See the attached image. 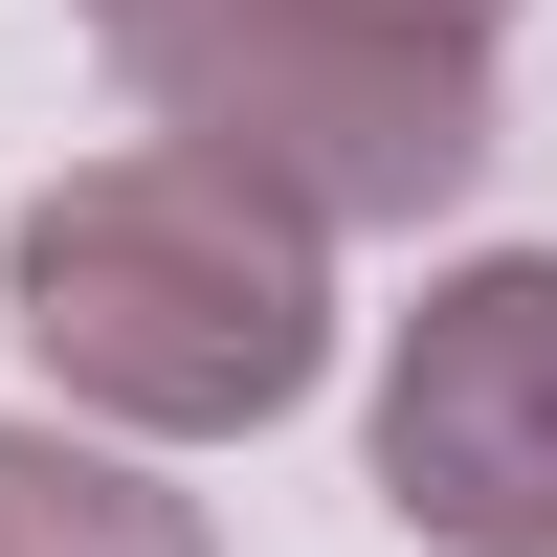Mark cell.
Listing matches in <instances>:
<instances>
[{"label":"cell","instance_id":"cell-1","mask_svg":"<svg viewBox=\"0 0 557 557\" xmlns=\"http://www.w3.org/2000/svg\"><path fill=\"white\" fill-rule=\"evenodd\" d=\"M0 335L134 446H223V424H290L312 357H335V246H312L268 178L223 157H89L0 223Z\"/></svg>","mask_w":557,"mask_h":557},{"label":"cell","instance_id":"cell-2","mask_svg":"<svg viewBox=\"0 0 557 557\" xmlns=\"http://www.w3.org/2000/svg\"><path fill=\"white\" fill-rule=\"evenodd\" d=\"M134 89H157L178 157L268 178L312 246L335 223H446L491 178V45L380 23V0H134Z\"/></svg>","mask_w":557,"mask_h":557},{"label":"cell","instance_id":"cell-3","mask_svg":"<svg viewBox=\"0 0 557 557\" xmlns=\"http://www.w3.org/2000/svg\"><path fill=\"white\" fill-rule=\"evenodd\" d=\"M380 513L424 557H557V246L446 268L380 335Z\"/></svg>","mask_w":557,"mask_h":557},{"label":"cell","instance_id":"cell-4","mask_svg":"<svg viewBox=\"0 0 557 557\" xmlns=\"http://www.w3.org/2000/svg\"><path fill=\"white\" fill-rule=\"evenodd\" d=\"M0 557H201V491H157L134 446L0 424Z\"/></svg>","mask_w":557,"mask_h":557},{"label":"cell","instance_id":"cell-5","mask_svg":"<svg viewBox=\"0 0 557 557\" xmlns=\"http://www.w3.org/2000/svg\"><path fill=\"white\" fill-rule=\"evenodd\" d=\"M380 23H446V45H491V23H513V0H380Z\"/></svg>","mask_w":557,"mask_h":557},{"label":"cell","instance_id":"cell-6","mask_svg":"<svg viewBox=\"0 0 557 557\" xmlns=\"http://www.w3.org/2000/svg\"><path fill=\"white\" fill-rule=\"evenodd\" d=\"M89 23H134V0H89Z\"/></svg>","mask_w":557,"mask_h":557}]
</instances>
